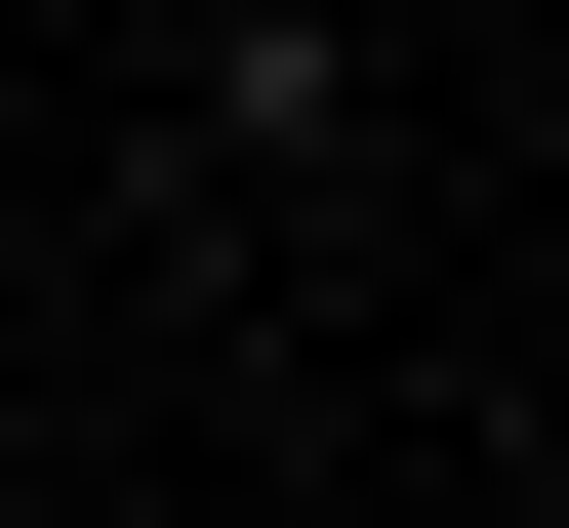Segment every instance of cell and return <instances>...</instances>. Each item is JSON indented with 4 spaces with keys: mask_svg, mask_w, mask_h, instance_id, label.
Listing matches in <instances>:
<instances>
[{
    "mask_svg": "<svg viewBox=\"0 0 569 528\" xmlns=\"http://www.w3.org/2000/svg\"><path fill=\"white\" fill-rule=\"evenodd\" d=\"M0 407H41V285H0Z\"/></svg>",
    "mask_w": 569,
    "mask_h": 528,
    "instance_id": "obj_1",
    "label": "cell"
}]
</instances>
